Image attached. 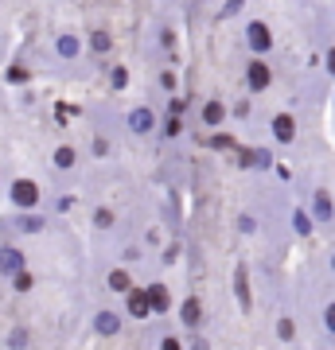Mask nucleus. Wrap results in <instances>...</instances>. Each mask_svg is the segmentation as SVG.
<instances>
[{
  "instance_id": "obj_38",
  "label": "nucleus",
  "mask_w": 335,
  "mask_h": 350,
  "mask_svg": "<svg viewBox=\"0 0 335 350\" xmlns=\"http://www.w3.org/2000/svg\"><path fill=\"white\" fill-rule=\"evenodd\" d=\"M175 253H179V245H168V250H164V265H172Z\"/></svg>"
},
{
  "instance_id": "obj_25",
  "label": "nucleus",
  "mask_w": 335,
  "mask_h": 350,
  "mask_svg": "<svg viewBox=\"0 0 335 350\" xmlns=\"http://www.w3.org/2000/svg\"><path fill=\"white\" fill-rule=\"evenodd\" d=\"M320 327H323V335H327V338L335 342V296L320 308Z\"/></svg>"
},
{
  "instance_id": "obj_28",
  "label": "nucleus",
  "mask_w": 335,
  "mask_h": 350,
  "mask_svg": "<svg viewBox=\"0 0 335 350\" xmlns=\"http://www.w3.org/2000/svg\"><path fill=\"white\" fill-rule=\"evenodd\" d=\"M164 133H160V137L164 140H175V137H184V117H164Z\"/></svg>"
},
{
  "instance_id": "obj_5",
  "label": "nucleus",
  "mask_w": 335,
  "mask_h": 350,
  "mask_svg": "<svg viewBox=\"0 0 335 350\" xmlns=\"http://www.w3.org/2000/svg\"><path fill=\"white\" fill-rule=\"evenodd\" d=\"M199 125L207 129V133H219V129H226V125H230V101L219 98V94L203 98V105H199Z\"/></svg>"
},
{
  "instance_id": "obj_9",
  "label": "nucleus",
  "mask_w": 335,
  "mask_h": 350,
  "mask_svg": "<svg viewBox=\"0 0 335 350\" xmlns=\"http://www.w3.org/2000/svg\"><path fill=\"white\" fill-rule=\"evenodd\" d=\"M90 331L98 338H117L125 331V312H117V308H98V312L90 315Z\"/></svg>"
},
{
  "instance_id": "obj_37",
  "label": "nucleus",
  "mask_w": 335,
  "mask_h": 350,
  "mask_svg": "<svg viewBox=\"0 0 335 350\" xmlns=\"http://www.w3.org/2000/svg\"><path fill=\"white\" fill-rule=\"evenodd\" d=\"M94 156H110V140L106 137H94Z\"/></svg>"
},
{
  "instance_id": "obj_13",
  "label": "nucleus",
  "mask_w": 335,
  "mask_h": 350,
  "mask_svg": "<svg viewBox=\"0 0 335 350\" xmlns=\"http://www.w3.org/2000/svg\"><path fill=\"white\" fill-rule=\"evenodd\" d=\"M145 296H149L152 315H168V312H172V288L164 284V280H152V284H145Z\"/></svg>"
},
{
  "instance_id": "obj_11",
  "label": "nucleus",
  "mask_w": 335,
  "mask_h": 350,
  "mask_svg": "<svg viewBox=\"0 0 335 350\" xmlns=\"http://www.w3.org/2000/svg\"><path fill=\"white\" fill-rule=\"evenodd\" d=\"M82 51H86V39L82 36H75V31H59L55 36V55H59L62 63H75Z\"/></svg>"
},
{
  "instance_id": "obj_39",
  "label": "nucleus",
  "mask_w": 335,
  "mask_h": 350,
  "mask_svg": "<svg viewBox=\"0 0 335 350\" xmlns=\"http://www.w3.org/2000/svg\"><path fill=\"white\" fill-rule=\"evenodd\" d=\"M327 273H332V280H335V245L327 250Z\"/></svg>"
},
{
  "instance_id": "obj_12",
  "label": "nucleus",
  "mask_w": 335,
  "mask_h": 350,
  "mask_svg": "<svg viewBox=\"0 0 335 350\" xmlns=\"http://www.w3.org/2000/svg\"><path fill=\"white\" fill-rule=\"evenodd\" d=\"M133 288H137V280H133V269L113 265L110 273H106V292H113V296H129Z\"/></svg>"
},
{
  "instance_id": "obj_22",
  "label": "nucleus",
  "mask_w": 335,
  "mask_h": 350,
  "mask_svg": "<svg viewBox=\"0 0 335 350\" xmlns=\"http://www.w3.org/2000/svg\"><path fill=\"white\" fill-rule=\"evenodd\" d=\"M234 230L242 234V238H258V234H261L258 211H238V214H234Z\"/></svg>"
},
{
  "instance_id": "obj_8",
  "label": "nucleus",
  "mask_w": 335,
  "mask_h": 350,
  "mask_svg": "<svg viewBox=\"0 0 335 350\" xmlns=\"http://www.w3.org/2000/svg\"><path fill=\"white\" fill-rule=\"evenodd\" d=\"M308 214H312V222L316 226H332L335 222V199H332V187H312V195H308Z\"/></svg>"
},
{
  "instance_id": "obj_4",
  "label": "nucleus",
  "mask_w": 335,
  "mask_h": 350,
  "mask_svg": "<svg viewBox=\"0 0 335 350\" xmlns=\"http://www.w3.org/2000/svg\"><path fill=\"white\" fill-rule=\"evenodd\" d=\"M156 129H160V117H156V109L145 105V101L125 113V133H129V137L149 140V137H156Z\"/></svg>"
},
{
  "instance_id": "obj_23",
  "label": "nucleus",
  "mask_w": 335,
  "mask_h": 350,
  "mask_svg": "<svg viewBox=\"0 0 335 350\" xmlns=\"http://www.w3.org/2000/svg\"><path fill=\"white\" fill-rule=\"evenodd\" d=\"M140 261H145V245L140 241H125L121 250H117V265H125V269H133Z\"/></svg>"
},
{
  "instance_id": "obj_36",
  "label": "nucleus",
  "mask_w": 335,
  "mask_h": 350,
  "mask_svg": "<svg viewBox=\"0 0 335 350\" xmlns=\"http://www.w3.org/2000/svg\"><path fill=\"white\" fill-rule=\"evenodd\" d=\"M160 86L168 90V94H175V70H160Z\"/></svg>"
},
{
  "instance_id": "obj_26",
  "label": "nucleus",
  "mask_w": 335,
  "mask_h": 350,
  "mask_svg": "<svg viewBox=\"0 0 335 350\" xmlns=\"http://www.w3.org/2000/svg\"><path fill=\"white\" fill-rule=\"evenodd\" d=\"M125 86H129V66H125V63L110 66V90H113V94H121Z\"/></svg>"
},
{
  "instance_id": "obj_6",
  "label": "nucleus",
  "mask_w": 335,
  "mask_h": 350,
  "mask_svg": "<svg viewBox=\"0 0 335 350\" xmlns=\"http://www.w3.org/2000/svg\"><path fill=\"white\" fill-rule=\"evenodd\" d=\"M179 323H184L187 335H195V331H207V304H203V296L199 292H187L184 300H179Z\"/></svg>"
},
{
  "instance_id": "obj_7",
  "label": "nucleus",
  "mask_w": 335,
  "mask_h": 350,
  "mask_svg": "<svg viewBox=\"0 0 335 350\" xmlns=\"http://www.w3.org/2000/svg\"><path fill=\"white\" fill-rule=\"evenodd\" d=\"M8 199H12L16 211H39V202H43V187H39L36 179H12V187H8Z\"/></svg>"
},
{
  "instance_id": "obj_40",
  "label": "nucleus",
  "mask_w": 335,
  "mask_h": 350,
  "mask_svg": "<svg viewBox=\"0 0 335 350\" xmlns=\"http://www.w3.org/2000/svg\"><path fill=\"white\" fill-rule=\"evenodd\" d=\"M300 4H308V0H300Z\"/></svg>"
},
{
  "instance_id": "obj_17",
  "label": "nucleus",
  "mask_w": 335,
  "mask_h": 350,
  "mask_svg": "<svg viewBox=\"0 0 335 350\" xmlns=\"http://www.w3.org/2000/svg\"><path fill=\"white\" fill-rule=\"evenodd\" d=\"M24 269H27L24 250H16V245H4L0 250V276H16V273H24Z\"/></svg>"
},
{
  "instance_id": "obj_32",
  "label": "nucleus",
  "mask_w": 335,
  "mask_h": 350,
  "mask_svg": "<svg viewBox=\"0 0 335 350\" xmlns=\"http://www.w3.org/2000/svg\"><path fill=\"white\" fill-rule=\"evenodd\" d=\"M12 288H16V292H32V288H36V276L24 269V273H16V276H12Z\"/></svg>"
},
{
  "instance_id": "obj_16",
  "label": "nucleus",
  "mask_w": 335,
  "mask_h": 350,
  "mask_svg": "<svg viewBox=\"0 0 335 350\" xmlns=\"http://www.w3.org/2000/svg\"><path fill=\"white\" fill-rule=\"evenodd\" d=\"M125 300V319L133 315V319H152V308H149V296H145V288H133L129 296H121Z\"/></svg>"
},
{
  "instance_id": "obj_15",
  "label": "nucleus",
  "mask_w": 335,
  "mask_h": 350,
  "mask_svg": "<svg viewBox=\"0 0 335 350\" xmlns=\"http://www.w3.org/2000/svg\"><path fill=\"white\" fill-rule=\"evenodd\" d=\"M113 47H117V43H113V31H110V27H94V31L86 36V51L94 55V59H110Z\"/></svg>"
},
{
  "instance_id": "obj_19",
  "label": "nucleus",
  "mask_w": 335,
  "mask_h": 350,
  "mask_svg": "<svg viewBox=\"0 0 335 350\" xmlns=\"http://www.w3.org/2000/svg\"><path fill=\"white\" fill-rule=\"evenodd\" d=\"M288 226H293L297 238H312V234H316V222H312L308 206H293V211H288Z\"/></svg>"
},
{
  "instance_id": "obj_29",
  "label": "nucleus",
  "mask_w": 335,
  "mask_h": 350,
  "mask_svg": "<svg viewBox=\"0 0 335 350\" xmlns=\"http://www.w3.org/2000/svg\"><path fill=\"white\" fill-rule=\"evenodd\" d=\"M320 70L335 82V43H327V47H323V55H320Z\"/></svg>"
},
{
  "instance_id": "obj_34",
  "label": "nucleus",
  "mask_w": 335,
  "mask_h": 350,
  "mask_svg": "<svg viewBox=\"0 0 335 350\" xmlns=\"http://www.w3.org/2000/svg\"><path fill=\"white\" fill-rule=\"evenodd\" d=\"M160 47L168 51V55H172V51H175V27H168V24L160 27Z\"/></svg>"
},
{
  "instance_id": "obj_18",
  "label": "nucleus",
  "mask_w": 335,
  "mask_h": 350,
  "mask_svg": "<svg viewBox=\"0 0 335 350\" xmlns=\"http://www.w3.org/2000/svg\"><path fill=\"white\" fill-rule=\"evenodd\" d=\"M51 167L62 172V175H71L78 167V148H75V144H59V148L51 152Z\"/></svg>"
},
{
  "instance_id": "obj_10",
  "label": "nucleus",
  "mask_w": 335,
  "mask_h": 350,
  "mask_svg": "<svg viewBox=\"0 0 335 350\" xmlns=\"http://www.w3.org/2000/svg\"><path fill=\"white\" fill-rule=\"evenodd\" d=\"M238 163L242 167H249V172H265V167H273L277 163V156H273V144H265V148H242L238 152Z\"/></svg>"
},
{
  "instance_id": "obj_24",
  "label": "nucleus",
  "mask_w": 335,
  "mask_h": 350,
  "mask_svg": "<svg viewBox=\"0 0 335 350\" xmlns=\"http://www.w3.org/2000/svg\"><path fill=\"white\" fill-rule=\"evenodd\" d=\"M253 109H258V105H253V98H242V101H234V105H230V121H253Z\"/></svg>"
},
{
  "instance_id": "obj_35",
  "label": "nucleus",
  "mask_w": 335,
  "mask_h": 350,
  "mask_svg": "<svg viewBox=\"0 0 335 350\" xmlns=\"http://www.w3.org/2000/svg\"><path fill=\"white\" fill-rule=\"evenodd\" d=\"M8 82H12V86H20V82H27V78H32V70H24V66H8Z\"/></svg>"
},
{
  "instance_id": "obj_33",
  "label": "nucleus",
  "mask_w": 335,
  "mask_h": 350,
  "mask_svg": "<svg viewBox=\"0 0 335 350\" xmlns=\"http://www.w3.org/2000/svg\"><path fill=\"white\" fill-rule=\"evenodd\" d=\"M27 342H32V335H27L24 327H16L12 335H8V347L12 350H27Z\"/></svg>"
},
{
  "instance_id": "obj_31",
  "label": "nucleus",
  "mask_w": 335,
  "mask_h": 350,
  "mask_svg": "<svg viewBox=\"0 0 335 350\" xmlns=\"http://www.w3.org/2000/svg\"><path fill=\"white\" fill-rule=\"evenodd\" d=\"M156 350H187V342H184V335H172V331H168V335L156 342Z\"/></svg>"
},
{
  "instance_id": "obj_20",
  "label": "nucleus",
  "mask_w": 335,
  "mask_h": 350,
  "mask_svg": "<svg viewBox=\"0 0 335 350\" xmlns=\"http://www.w3.org/2000/svg\"><path fill=\"white\" fill-rule=\"evenodd\" d=\"M90 226H94L98 234H110V230H117V226H121V218H117V211H113V206H94V211H90Z\"/></svg>"
},
{
  "instance_id": "obj_1",
  "label": "nucleus",
  "mask_w": 335,
  "mask_h": 350,
  "mask_svg": "<svg viewBox=\"0 0 335 350\" xmlns=\"http://www.w3.org/2000/svg\"><path fill=\"white\" fill-rule=\"evenodd\" d=\"M242 47H246V55L273 59V51H277V31H273V24H269L265 16H249L246 24H242Z\"/></svg>"
},
{
  "instance_id": "obj_30",
  "label": "nucleus",
  "mask_w": 335,
  "mask_h": 350,
  "mask_svg": "<svg viewBox=\"0 0 335 350\" xmlns=\"http://www.w3.org/2000/svg\"><path fill=\"white\" fill-rule=\"evenodd\" d=\"M242 8H246V0H226L214 20H234V16H242Z\"/></svg>"
},
{
  "instance_id": "obj_3",
  "label": "nucleus",
  "mask_w": 335,
  "mask_h": 350,
  "mask_svg": "<svg viewBox=\"0 0 335 350\" xmlns=\"http://www.w3.org/2000/svg\"><path fill=\"white\" fill-rule=\"evenodd\" d=\"M265 133H269V144L273 148H293L300 137V121L293 109H273L265 117Z\"/></svg>"
},
{
  "instance_id": "obj_2",
  "label": "nucleus",
  "mask_w": 335,
  "mask_h": 350,
  "mask_svg": "<svg viewBox=\"0 0 335 350\" xmlns=\"http://www.w3.org/2000/svg\"><path fill=\"white\" fill-rule=\"evenodd\" d=\"M277 82V66L273 59H258V55H246V63H242V90H246V98H261V94H269Z\"/></svg>"
},
{
  "instance_id": "obj_21",
  "label": "nucleus",
  "mask_w": 335,
  "mask_h": 350,
  "mask_svg": "<svg viewBox=\"0 0 335 350\" xmlns=\"http://www.w3.org/2000/svg\"><path fill=\"white\" fill-rule=\"evenodd\" d=\"M16 230H20V234H43V230H47V218L39 211H20L16 214Z\"/></svg>"
},
{
  "instance_id": "obj_14",
  "label": "nucleus",
  "mask_w": 335,
  "mask_h": 350,
  "mask_svg": "<svg viewBox=\"0 0 335 350\" xmlns=\"http://www.w3.org/2000/svg\"><path fill=\"white\" fill-rule=\"evenodd\" d=\"M234 296H238V308L249 315V308H253V288H249V269H246V261L234 265Z\"/></svg>"
},
{
  "instance_id": "obj_27",
  "label": "nucleus",
  "mask_w": 335,
  "mask_h": 350,
  "mask_svg": "<svg viewBox=\"0 0 335 350\" xmlns=\"http://www.w3.org/2000/svg\"><path fill=\"white\" fill-rule=\"evenodd\" d=\"M187 109H191V101H187L184 94H172V98H168V117H184L187 121Z\"/></svg>"
}]
</instances>
